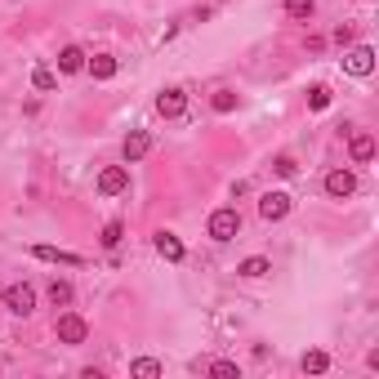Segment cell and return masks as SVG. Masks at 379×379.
Masks as SVG:
<instances>
[{
  "mask_svg": "<svg viewBox=\"0 0 379 379\" xmlns=\"http://www.w3.org/2000/svg\"><path fill=\"white\" fill-rule=\"evenodd\" d=\"M210 103H214V112H233L237 107V90H214Z\"/></svg>",
  "mask_w": 379,
  "mask_h": 379,
  "instance_id": "44dd1931",
  "label": "cell"
},
{
  "mask_svg": "<svg viewBox=\"0 0 379 379\" xmlns=\"http://www.w3.org/2000/svg\"><path fill=\"white\" fill-rule=\"evenodd\" d=\"M156 112H161L166 121H178V117L188 112V98H183V90H161V94H156Z\"/></svg>",
  "mask_w": 379,
  "mask_h": 379,
  "instance_id": "8992f818",
  "label": "cell"
},
{
  "mask_svg": "<svg viewBox=\"0 0 379 379\" xmlns=\"http://www.w3.org/2000/svg\"><path fill=\"white\" fill-rule=\"evenodd\" d=\"M49 299H54V308H68L72 304V282H54L49 286Z\"/></svg>",
  "mask_w": 379,
  "mask_h": 379,
  "instance_id": "ffe728a7",
  "label": "cell"
},
{
  "mask_svg": "<svg viewBox=\"0 0 379 379\" xmlns=\"http://www.w3.org/2000/svg\"><path fill=\"white\" fill-rule=\"evenodd\" d=\"M335 41H339V45H348V41H353V27H348V23L335 27Z\"/></svg>",
  "mask_w": 379,
  "mask_h": 379,
  "instance_id": "484cf974",
  "label": "cell"
},
{
  "mask_svg": "<svg viewBox=\"0 0 379 379\" xmlns=\"http://www.w3.org/2000/svg\"><path fill=\"white\" fill-rule=\"evenodd\" d=\"M343 72L348 76H370L375 72V49L370 45H353L348 54H343Z\"/></svg>",
  "mask_w": 379,
  "mask_h": 379,
  "instance_id": "277c9868",
  "label": "cell"
},
{
  "mask_svg": "<svg viewBox=\"0 0 379 379\" xmlns=\"http://www.w3.org/2000/svg\"><path fill=\"white\" fill-rule=\"evenodd\" d=\"M312 9H317L312 0H286V14H290V18H312Z\"/></svg>",
  "mask_w": 379,
  "mask_h": 379,
  "instance_id": "603a6c76",
  "label": "cell"
},
{
  "mask_svg": "<svg viewBox=\"0 0 379 379\" xmlns=\"http://www.w3.org/2000/svg\"><path fill=\"white\" fill-rule=\"evenodd\" d=\"M54 85H58V76L49 72V68H36V72H31V90L45 94V90H54Z\"/></svg>",
  "mask_w": 379,
  "mask_h": 379,
  "instance_id": "ac0fdd59",
  "label": "cell"
},
{
  "mask_svg": "<svg viewBox=\"0 0 379 379\" xmlns=\"http://www.w3.org/2000/svg\"><path fill=\"white\" fill-rule=\"evenodd\" d=\"M54 335H58V343H85L90 326H85V317H76V312H63L54 321Z\"/></svg>",
  "mask_w": 379,
  "mask_h": 379,
  "instance_id": "3957f363",
  "label": "cell"
},
{
  "mask_svg": "<svg viewBox=\"0 0 379 379\" xmlns=\"http://www.w3.org/2000/svg\"><path fill=\"white\" fill-rule=\"evenodd\" d=\"M353 192H357V174H353V170H331V174H326V196L348 201Z\"/></svg>",
  "mask_w": 379,
  "mask_h": 379,
  "instance_id": "5b68a950",
  "label": "cell"
},
{
  "mask_svg": "<svg viewBox=\"0 0 379 379\" xmlns=\"http://www.w3.org/2000/svg\"><path fill=\"white\" fill-rule=\"evenodd\" d=\"M90 72H94V80H112V76H117V58H112V54H94Z\"/></svg>",
  "mask_w": 379,
  "mask_h": 379,
  "instance_id": "9a60e30c",
  "label": "cell"
},
{
  "mask_svg": "<svg viewBox=\"0 0 379 379\" xmlns=\"http://www.w3.org/2000/svg\"><path fill=\"white\" fill-rule=\"evenodd\" d=\"M272 170L282 174V178H294V170H299V166H294V156H286V152H282V156H272Z\"/></svg>",
  "mask_w": 379,
  "mask_h": 379,
  "instance_id": "cb8c5ba5",
  "label": "cell"
},
{
  "mask_svg": "<svg viewBox=\"0 0 379 379\" xmlns=\"http://www.w3.org/2000/svg\"><path fill=\"white\" fill-rule=\"evenodd\" d=\"M348 156L357 161V166H366V161L375 156V134H366V129H357V134L348 139Z\"/></svg>",
  "mask_w": 379,
  "mask_h": 379,
  "instance_id": "30bf717a",
  "label": "cell"
},
{
  "mask_svg": "<svg viewBox=\"0 0 379 379\" xmlns=\"http://www.w3.org/2000/svg\"><path fill=\"white\" fill-rule=\"evenodd\" d=\"M308 107H312V112L331 107V90H326V85H312V90H308Z\"/></svg>",
  "mask_w": 379,
  "mask_h": 379,
  "instance_id": "7402d4cb",
  "label": "cell"
},
{
  "mask_svg": "<svg viewBox=\"0 0 379 379\" xmlns=\"http://www.w3.org/2000/svg\"><path fill=\"white\" fill-rule=\"evenodd\" d=\"M129 188V170L125 166H107L103 174H98V192H103V196H121Z\"/></svg>",
  "mask_w": 379,
  "mask_h": 379,
  "instance_id": "52a82bcc",
  "label": "cell"
},
{
  "mask_svg": "<svg viewBox=\"0 0 379 379\" xmlns=\"http://www.w3.org/2000/svg\"><path fill=\"white\" fill-rule=\"evenodd\" d=\"M5 308H9V312H18V317H31V312H36V290H31L27 282L5 286Z\"/></svg>",
  "mask_w": 379,
  "mask_h": 379,
  "instance_id": "7a4b0ae2",
  "label": "cell"
},
{
  "mask_svg": "<svg viewBox=\"0 0 379 379\" xmlns=\"http://www.w3.org/2000/svg\"><path fill=\"white\" fill-rule=\"evenodd\" d=\"M121 237H125V223H121V219H112V223L103 228V245H107V250H117Z\"/></svg>",
  "mask_w": 379,
  "mask_h": 379,
  "instance_id": "d6986e66",
  "label": "cell"
},
{
  "mask_svg": "<svg viewBox=\"0 0 379 379\" xmlns=\"http://www.w3.org/2000/svg\"><path fill=\"white\" fill-rule=\"evenodd\" d=\"M210 375H214V379H237V361H214Z\"/></svg>",
  "mask_w": 379,
  "mask_h": 379,
  "instance_id": "d4e9b609",
  "label": "cell"
},
{
  "mask_svg": "<svg viewBox=\"0 0 379 379\" xmlns=\"http://www.w3.org/2000/svg\"><path fill=\"white\" fill-rule=\"evenodd\" d=\"M80 68H85V49H80V45H68V49H63V54H58V72H80Z\"/></svg>",
  "mask_w": 379,
  "mask_h": 379,
  "instance_id": "4fadbf2b",
  "label": "cell"
},
{
  "mask_svg": "<svg viewBox=\"0 0 379 379\" xmlns=\"http://www.w3.org/2000/svg\"><path fill=\"white\" fill-rule=\"evenodd\" d=\"M31 255L36 259H45V263H68V268H80V255H72V250H54V245H31Z\"/></svg>",
  "mask_w": 379,
  "mask_h": 379,
  "instance_id": "8fae6325",
  "label": "cell"
},
{
  "mask_svg": "<svg viewBox=\"0 0 379 379\" xmlns=\"http://www.w3.org/2000/svg\"><path fill=\"white\" fill-rule=\"evenodd\" d=\"M299 366H304L308 375H321L326 366H331V357H326L321 348H312V353H304V361H299Z\"/></svg>",
  "mask_w": 379,
  "mask_h": 379,
  "instance_id": "e0dca14e",
  "label": "cell"
},
{
  "mask_svg": "<svg viewBox=\"0 0 379 379\" xmlns=\"http://www.w3.org/2000/svg\"><path fill=\"white\" fill-rule=\"evenodd\" d=\"M205 228H210V237H214V241H233V237L241 233V214H237L233 205H223V210H214V214H210V223H205Z\"/></svg>",
  "mask_w": 379,
  "mask_h": 379,
  "instance_id": "6da1fadb",
  "label": "cell"
},
{
  "mask_svg": "<svg viewBox=\"0 0 379 379\" xmlns=\"http://www.w3.org/2000/svg\"><path fill=\"white\" fill-rule=\"evenodd\" d=\"M237 272L255 282V277H268V272H272V263L263 259V255H250V259H241V263H237Z\"/></svg>",
  "mask_w": 379,
  "mask_h": 379,
  "instance_id": "5bb4252c",
  "label": "cell"
},
{
  "mask_svg": "<svg viewBox=\"0 0 379 379\" xmlns=\"http://www.w3.org/2000/svg\"><path fill=\"white\" fill-rule=\"evenodd\" d=\"M152 245H156V255H161V259H170V263L183 259V241H178L174 233H156V241H152Z\"/></svg>",
  "mask_w": 379,
  "mask_h": 379,
  "instance_id": "7c38bea8",
  "label": "cell"
},
{
  "mask_svg": "<svg viewBox=\"0 0 379 379\" xmlns=\"http://www.w3.org/2000/svg\"><path fill=\"white\" fill-rule=\"evenodd\" d=\"M259 214H263V219H268V223L286 219V214H290V192H268V196H263V201H259Z\"/></svg>",
  "mask_w": 379,
  "mask_h": 379,
  "instance_id": "9c48e42d",
  "label": "cell"
},
{
  "mask_svg": "<svg viewBox=\"0 0 379 379\" xmlns=\"http://www.w3.org/2000/svg\"><path fill=\"white\" fill-rule=\"evenodd\" d=\"M121 152H125L129 166H134V161H143L147 152H152V139H147V129H129L125 143H121Z\"/></svg>",
  "mask_w": 379,
  "mask_h": 379,
  "instance_id": "ba28073f",
  "label": "cell"
},
{
  "mask_svg": "<svg viewBox=\"0 0 379 379\" xmlns=\"http://www.w3.org/2000/svg\"><path fill=\"white\" fill-rule=\"evenodd\" d=\"M129 375H134V379H156L161 375V361L156 357H139L134 366H129Z\"/></svg>",
  "mask_w": 379,
  "mask_h": 379,
  "instance_id": "2e32d148",
  "label": "cell"
}]
</instances>
